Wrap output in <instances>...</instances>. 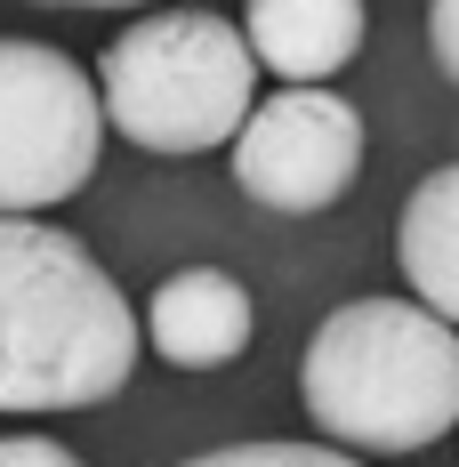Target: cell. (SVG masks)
I'll return each instance as SVG.
<instances>
[{
	"label": "cell",
	"instance_id": "cell-12",
	"mask_svg": "<svg viewBox=\"0 0 459 467\" xmlns=\"http://www.w3.org/2000/svg\"><path fill=\"white\" fill-rule=\"evenodd\" d=\"M41 8H145V0H41Z\"/></svg>",
	"mask_w": 459,
	"mask_h": 467
},
{
	"label": "cell",
	"instance_id": "cell-11",
	"mask_svg": "<svg viewBox=\"0 0 459 467\" xmlns=\"http://www.w3.org/2000/svg\"><path fill=\"white\" fill-rule=\"evenodd\" d=\"M427 41H435V65H443V81L459 89V0H435V8H427Z\"/></svg>",
	"mask_w": 459,
	"mask_h": 467
},
{
	"label": "cell",
	"instance_id": "cell-9",
	"mask_svg": "<svg viewBox=\"0 0 459 467\" xmlns=\"http://www.w3.org/2000/svg\"><path fill=\"white\" fill-rule=\"evenodd\" d=\"M178 467H363V460H347L339 443H226V451H202Z\"/></svg>",
	"mask_w": 459,
	"mask_h": 467
},
{
	"label": "cell",
	"instance_id": "cell-10",
	"mask_svg": "<svg viewBox=\"0 0 459 467\" xmlns=\"http://www.w3.org/2000/svg\"><path fill=\"white\" fill-rule=\"evenodd\" d=\"M0 467H81V451H65L57 435H0Z\"/></svg>",
	"mask_w": 459,
	"mask_h": 467
},
{
	"label": "cell",
	"instance_id": "cell-1",
	"mask_svg": "<svg viewBox=\"0 0 459 467\" xmlns=\"http://www.w3.org/2000/svg\"><path fill=\"white\" fill-rule=\"evenodd\" d=\"M138 371V315L73 234L0 210V411H89Z\"/></svg>",
	"mask_w": 459,
	"mask_h": 467
},
{
	"label": "cell",
	"instance_id": "cell-8",
	"mask_svg": "<svg viewBox=\"0 0 459 467\" xmlns=\"http://www.w3.org/2000/svg\"><path fill=\"white\" fill-rule=\"evenodd\" d=\"M395 258H403L419 306L459 323V161L419 178V193L403 202V226H395Z\"/></svg>",
	"mask_w": 459,
	"mask_h": 467
},
{
	"label": "cell",
	"instance_id": "cell-6",
	"mask_svg": "<svg viewBox=\"0 0 459 467\" xmlns=\"http://www.w3.org/2000/svg\"><path fill=\"white\" fill-rule=\"evenodd\" d=\"M250 323H258V306L226 266H185L145 298V338L170 371H226L250 347Z\"/></svg>",
	"mask_w": 459,
	"mask_h": 467
},
{
	"label": "cell",
	"instance_id": "cell-7",
	"mask_svg": "<svg viewBox=\"0 0 459 467\" xmlns=\"http://www.w3.org/2000/svg\"><path fill=\"white\" fill-rule=\"evenodd\" d=\"M363 0H250L242 8V41L275 81H330L363 48Z\"/></svg>",
	"mask_w": 459,
	"mask_h": 467
},
{
	"label": "cell",
	"instance_id": "cell-2",
	"mask_svg": "<svg viewBox=\"0 0 459 467\" xmlns=\"http://www.w3.org/2000/svg\"><path fill=\"white\" fill-rule=\"evenodd\" d=\"M298 395L339 451H427L459 427V323L355 298L307 338Z\"/></svg>",
	"mask_w": 459,
	"mask_h": 467
},
{
	"label": "cell",
	"instance_id": "cell-3",
	"mask_svg": "<svg viewBox=\"0 0 459 467\" xmlns=\"http://www.w3.org/2000/svg\"><path fill=\"white\" fill-rule=\"evenodd\" d=\"M97 97L113 130L145 153H210L258 105V57L242 25L210 8H162L97 57Z\"/></svg>",
	"mask_w": 459,
	"mask_h": 467
},
{
	"label": "cell",
	"instance_id": "cell-5",
	"mask_svg": "<svg viewBox=\"0 0 459 467\" xmlns=\"http://www.w3.org/2000/svg\"><path fill=\"white\" fill-rule=\"evenodd\" d=\"M355 170H363V113L339 89H315V81L275 89L234 130V186L258 210H282V218L330 210L355 186Z\"/></svg>",
	"mask_w": 459,
	"mask_h": 467
},
{
	"label": "cell",
	"instance_id": "cell-4",
	"mask_svg": "<svg viewBox=\"0 0 459 467\" xmlns=\"http://www.w3.org/2000/svg\"><path fill=\"white\" fill-rule=\"evenodd\" d=\"M105 113L97 81L48 41H0V210H48L89 186Z\"/></svg>",
	"mask_w": 459,
	"mask_h": 467
}]
</instances>
